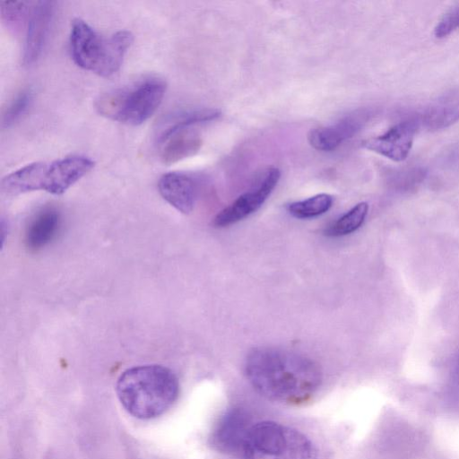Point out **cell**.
<instances>
[{"mask_svg": "<svg viewBox=\"0 0 459 459\" xmlns=\"http://www.w3.org/2000/svg\"><path fill=\"white\" fill-rule=\"evenodd\" d=\"M245 373L261 395L280 403H297L319 387L322 375L310 359L295 352L262 347L247 356Z\"/></svg>", "mask_w": 459, "mask_h": 459, "instance_id": "cell-1", "label": "cell"}, {"mask_svg": "<svg viewBox=\"0 0 459 459\" xmlns=\"http://www.w3.org/2000/svg\"><path fill=\"white\" fill-rule=\"evenodd\" d=\"M116 391L125 410L132 416L149 420L167 411L178 396L175 373L161 365L133 367L117 379Z\"/></svg>", "mask_w": 459, "mask_h": 459, "instance_id": "cell-2", "label": "cell"}, {"mask_svg": "<svg viewBox=\"0 0 459 459\" xmlns=\"http://www.w3.org/2000/svg\"><path fill=\"white\" fill-rule=\"evenodd\" d=\"M133 39L128 30L103 37L85 21L76 18L70 31L71 56L79 67L108 77L119 70Z\"/></svg>", "mask_w": 459, "mask_h": 459, "instance_id": "cell-3", "label": "cell"}, {"mask_svg": "<svg viewBox=\"0 0 459 459\" xmlns=\"http://www.w3.org/2000/svg\"><path fill=\"white\" fill-rule=\"evenodd\" d=\"M166 83L156 77L134 85L102 93L95 101L98 113L107 118L130 126L147 121L160 105Z\"/></svg>", "mask_w": 459, "mask_h": 459, "instance_id": "cell-4", "label": "cell"}, {"mask_svg": "<svg viewBox=\"0 0 459 459\" xmlns=\"http://www.w3.org/2000/svg\"><path fill=\"white\" fill-rule=\"evenodd\" d=\"M245 459H316L312 442L299 430L274 421L253 424L245 441Z\"/></svg>", "mask_w": 459, "mask_h": 459, "instance_id": "cell-5", "label": "cell"}, {"mask_svg": "<svg viewBox=\"0 0 459 459\" xmlns=\"http://www.w3.org/2000/svg\"><path fill=\"white\" fill-rule=\"evenodd\" d=\"M281 171L277 168L268 169L255 187L239 195L214 218L216 227L235 224L257 211L277 186Z\"/></svg>", "mask_w": 459, "mask_h": 459, "instance_id": "cell-6", "label": "cell"}, {"mask_svg": "<svg viewBox=\"0 0 459 459\" xmlns=\"http://www.w3.org/2000/svg\"><path fill=\"white\" fill-rule=\"evenodd\" d=\"M95 165L86 156L72 155L47 164L41 185V190L51 195H62L80 180Z\"/></svg>", "mask_w": 459, "mask_h": 459, "instance_id": "cell-7", "label": "cell"}, {"mask_svg": "<svg viewBox=\"0 0 459 459\" xmlns=\"http://www.w3.org/2000/svg\"><path fill=\"white\" fill-rule=\"evenodd\" d=\"M369 117L368 110H355L333 125L311 129L307 134L308 143L317 151L332 152L359 133Z\"/></svg>", "mask_w": 459, "mask_h": 459, "instance_id": "cell-8", "label": "cell"}, {"mask_svg": "<svg viewBox=\"0 0 459 459\" xmlns=\"http://www.w3.org/2000/svg\"><path fill=\"white\" fill-rule=\"evenodd\" d=\"M418 122L413 119L402 121L385 134L364 140L362 146L394 161L407 158L411 149Z\"/></svg>", "mask_w": 459, "mask_h": 459, "instance_id": "cell-9", "label": "cell"}, {"mask_svg": "<svg viewBox=\"0 0 459 459\" xmlns=\"http://www.w3.org/2000/svg\"><path fill=\"white\" fill-rule=\"evenodd\" d=\"M252 425L245 410L233 408L225 412L218 421L212 435V443L221 452H242Z\"/></svg>", "mask_w": 459, "mask_h": 459, "instance_id": "cell-10", "label": "cell"}, {"mask_svg": "<svg viewBox=\"0 0 459 459\" xmlns=\"http://www.w3.org/2000/svg\"><path fill=\"white\" fill-rule=\"evenodd\" d=\"M54 5L50 1H40L31 8L25 42L22 62L32 65L40 56L45 47L53 17Z\"/></svg>", "mask_w": 459, "mask_h": 459, "instance_id": "cell-11", "label": "cell"}, {"mask_svg": "<svg viewBox=\"0 0 459 459\" xmlns=\"http://www.w3.org/2000/svg\"><path fill=\"white\" fill-rule=\"evenodd\" d=\"M158 189L162 198L178 212L188 214L195 205L197 184L182 172H169L161 176Z\"/></svg>", "mask_w": 459, "mask_h": 459, "instance_id": "cell-12", "label": "cell"}, {"mask_svg": "<svg viewBox=\"0 0 459 459\" xmlns=\"http://www.w3.org/2000/svg\"><path fill=\"white\" fill-rule=\"evenodd\" d=\"M421 121L430 130L444 129L459 121V89L432 101L424 110Z\"/></svg>", "mask_w": 459, "mask_h": 459, "instance_id": "cell-13", "label": "cell"}, {"mask_svg": "<svg viewBox=\"0 0 459 459\" xmlns=\"http://www.w3.org/2000/svg\"><path fill=\"white\" fill-rule=\"evenodd\" d=\"M160 160L165 165H171L195 155L202 146L199 134L189 128L176 131L160 143Z\"/></svg>", "mask_w": 459, "mask_h": 459, "instance_id": "cell-14", "label": "cell"}, {"mask_svg": "<svg viewBox=\"0 0 459 459\" xmlns=\"http://www.w3.org/2000/svg\"><path fill=\"white\" fill-rule=\"evenodd\" d=\"M220 116L221 110L217 108H199L169 114L158 124L156 129L157 142L160 144L178 130L215 120Z\"/></svg>", "mask_w": 459, "mask_h": 459, "instance_id": "cell-15", "label": "cell"}, {"mask_svg": "<svg viewBox=\"0 0 459 459\" xmlns=\"http://www.w3.org/2000/svg\"><path fill=\"white\" fill-rule=\"evenodd\" d=\"M47 163L32 162L6 175L1 181V190L7 195L41 190Z\"/></svg>", "mask_w": 459, "mask_h": 459, "instance_id": "cell-16", "label": "cell"}, {"mask_svg": "<svg viewBox=\"0 0 459 459\" xmlns=\"http://www.w3.org/2000/svg\"><path fill=\"white\" fill-rule=\"evenodd\" d=\"M60 215L54 209L39 212L29 224L25 233V243L30 249L38 250L51 242L60 227Z\"/></svg>", "mask_w": 459, "mask_h": 459, "instance_id": "cell-17", "label": "cell"}, {"mask_svg": "<svg viewBox=\"0 0 459 459\" xmlns=\"http://www.w3.org/2000/svg\"><path fill=\"white\" fill-rule=\"evenodd\" d=\"M368 212V204L365 202L357 204L336 221L325 228L324 233L327 237L337 238L346 236L361 227Z\"/></svg>", "mask_w": 459, "mask_h": 459, "instance_id": "cell-18", "label": "cell"}, {"mask_svg": "<svg viewBox=\"0 0 459 459\" xmlns=\"http://www.w3.org/2000/svg\"><path fill=\"white\" fill-rule=\"evenodd\" d=\"M333 204V198L328 194H317L307 199L290 203L288 212L297 219H311L328 212Z\"/></svg>", "mask_w": 459, "mask_h": 459, "instance_id": "cell-19", "label": "cell"}, {"mask_svg": "<svg viewBox=\"0 0 459 459\" xmlns=\"http://www.w3.org/2000/svg\"><path fill=\"white\" fill-rule=\"evenodd\" d=\"M31 100L30 89L21 91L5 108L2 116V127L5 129L13 126L26 112Z\"/></svg>", "mask_w": 459, "mask_h": 459, "instance_id": "cell-20", "label": "cell"}, {"mask_svg": "<svg viewBox=\"0 0 459 459\" xmlns=\"http://www.w3.org/2000/svg\"><path fill=\"white\" fill-rule=\"evenodd\" d=\"M28 2H6L1 3L2 20L8 24L20 22L30 13Z\"/></svg>", "mask_w": 459, "mask_h": 459, "instance_id": "cell-21", "label": "cell"}, {"mask_svg": "<svg viewBox=\"0 0 459 459\" xmlns=\"http://www.w3.org/2000/svg\"><path fill=\"white\" fill-rule=\"evenodd\" d=\"M457 29H459V4L441 17L434 29V35L437 39H443Z\"/></svg>", "mask_w": 459, "mask_h": 459, "instance_id": "cell-22", "label": "cell"}, {"mask_svg": "<svg viewBox=\"0 0 459 459\" xmlns=\"http://www.w3.org/2000/svg\"><path fill=\"white\" fill-rule=\"evenodd\" d=\"M448 395L450 402L456 408H459V359L456 362L450 377Z\"/></svg>", "mask_w": 459, "mask_h": 459, "instance_id": "cell-23", "label": "cell"}]
</instances>
